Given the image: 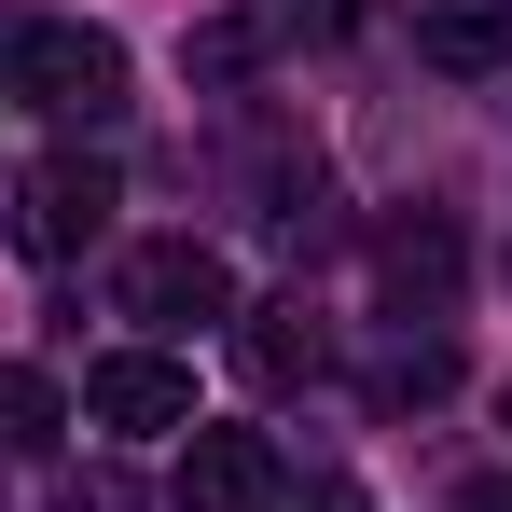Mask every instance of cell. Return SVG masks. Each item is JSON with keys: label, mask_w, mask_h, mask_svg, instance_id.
Listing matches in <instances>:
<instances>
[{"label": "cell", "mask_w": 512, "mask_h": 512, "mask_svg": "<svg viewBox=\"0 0 512 512\" xmlns=\"http://www.w3.org/2000/svg\"><path fill=\"white\" fill-rule=\"evenodd\" d=\"M388 277L429 291V319H443V291H457V236H443V222H402V236H388Z\"/></svg>", "instance_id": "30bf717a"}, {"label": "cell", "mask_w": 512, "mask_h": 512, "mask_svg": "<svg viewBox=\"0 0 512 512\" xmlns=\"http://www.w3.org/2000/svg\"><path fill=\"white\" fill-rule=\"evenodd\" d=\"M499 416H512V388H499Z\"/></svg>", "instance_id": "4fadbf2b"}, {"label": "cell", "mask_w": 512, "mask_h": 512, "mask_svg": "<svg viewBox=\"0 0 512 512\" xmlns=\"http://www.w3.org/2000/svg\"><path fill=\"white\" fill-rule=\"evenodd\" d=\"M56 429H70V388L42 360H0V457H42Z\"/></svg>", "instance_id": "9c48e42d"}, {"label": "cell", "mask_w": 512, "mask_h": 512, "mask_svg": "<svg viewBox=\"0 0 512 512\" xmlns=\"http://www.w3.org/2000/svg\"><path fill=\"white\" fill-rule=\"evenodd\" d=\"M305 512H360V499H346V485H319V499H305Z\"/></svg>", "instance_id": "7c38bea8"}, {"label": "cell", "mask_w": 512, "mask_h": 512, "mask_svg": "<svg viewBox=\"0 0 512 512\" xmlns=\"http://www.w3.org/2000/svg\"><path fill=\"white\" fill-rule=\"evenodd\" d=\"M56 512H180V499H153L139 471H111V457H97V471H70V499H56Z\"/></svg>", "instance_id": "8fae6325"}, {"label": "cell", "mask_w": 512, "mask_h": 512, "mask_svg": "<svg viewBox=\"0 0 512 512\" xmlns=\"http://www.w3.org/2000/svg\"><path fill=\"white\" fill-rule=\"evenodd\" d=\"M97 222H111V167L97 153H42V167L14 180V250L28 263H70Z\"/></svg>", "instance_id": "277c9868"}, {"label": "cell", "mask_w": 512, "mask_h": 512, "mask_svg": "<svg viewBox=\"0 0 512 512\" xmlns=\"http://www.w3.org/2000/svg\"><path fill=\"white\" fill-rule=\"evenodd\" d=\"M346 0H236V14H208L194 42H180V70L194 84H250L263 56H305V42H333Z\"/></svg>", "instance_id": "7a4b0ae2"}, {"label": "cell", "mask_w": 512, "mask_h": 512, "mask_svg": "<svg viewBox=\"0 0 512 512\" xmlns=\"http://www.w3.org/2000/svg\"><path fill=\"white\" fill-rule=\"evenodd\" d=\"M180 512H277V443L194 416L180 429Z\"/></svg>", "instance_id": "5b68a950"}, {"label": "cell", "mask_w": 512, "mask_h": 512, "mask_svg": "<svg viewBox=\"0 0 512 512\" xmlns=\"http://www.w3.org/2000/svg\"><path fill=\"white\" fill-rule=\"evenodd\" d=\"M0 97L56 111V125H111L125 111V42L70 28V14H0Z\"/></svg>", "instance_id": "6da1fadb"}, {"label": "cell", "mask_w": 512, "mask_h": 512, "mask_svg": "<svg viewBox=\"0 0 512 512\" xmlns=\"http://www.w3.org/2000/svg\"><path fill=\"white\" fill-rule=\"evenodd\" d=\"M416 56H429V70H457V84L512 70V0H416Z\"/></svg>", "instance_id": "52a82bcc"}, {"label": "cell", "mask_w": 512, "mask_h": 512, "mask_svg": "<svg viewBox=\"0 0 512 512\" xmlns=\"http://www.w3.org/2000/svg\"><path fill=\"white\" fill-rule=\"evenodd\" d=\"M125 319H153V333H208V319H236V263L208 250V236H153V250H125Z\"/></svg>", "instance_id": "3957f363"}, {"label": "cell", "mask_w": 512, "mask_h": 512, "mask_svg": "<svg viewBox=\"0 0 512 512\" xmlns=\"http://www.w3.org/2000/svg\"><path fill=\"white\" fill-rule=\"evenodd\" d=\"M84 416L97 429H194V374H180L167 346H111L84 374Z\"/></svg>", "instance_id": "8992f818"}, {"label": "cell", "mask_w": 512, "mask_h": 512, "mask_svg": "<svg viewBox=\"0 0 512 512\" xmlns=\"http://www.w3.org/2000/svg\"><path fill=\"white\" fill-rule=\"evenodd\" d=\"M236 360H250V388H319L333 374V333L305 305H236Z\"/></svg>", "instance_id": "ba28073f"}]
</instances>
